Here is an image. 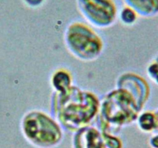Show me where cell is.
Segmentation results:
<instances>
[{
  "label": "cell",
  "mask_w": 158,
  "mask_h": 148,
  "mask_svg": "<svg viewBox=\"0 0 158 148\" xmlns=\"http://www.w3.org/2000/svg\"><path fill=\"white\" fill-rule=\"evenodd\" d=\"M128 5L141 13L151 12L157 6V0H125Z\"/></svg>",
  "instance_id": "277c9868"
},
{
  "label": "cell",
  "mask_w": 158,
  "mask_h": 148,
  "mask_svg": "<svg viewBox=\"0 0 158 148\" xmlns=\"http://www.w3.org/2000/svg\"><path fill=\"white\" fill-rule=\"evenodd\" d=\"M24 130L30 140L42 145L53 144L61 135L55 123L40 113L31 114L26 119Z\"/></svg>",
  "instance_id": "7a4b0ae2"
},
{
  "label": "cell",
  "mask_w": 158,
  "mask_h": 148,
  "mask_svg": "<svg viewBox=\"0 0 158 148\" xmlns=\"http://www.w3.org/2000/svg\"><path fill=\"white\" fill-rule=\"evenodd\" d=\"M67 41L78 55L84 58H91L98 55L100 41L98 35L86 25L74 23L67 31Z\"/></svg>",
  "instance_id": "6da1fadb"
},
{
  "label": "cell",
  "mask_w": 158,
  "mask_h": 148,
  "mask_svg": "<svg viewBox=\"0 0 158 148\" xmlns=\"http://www.w3.org/2000/svg\"><path fill=\"white\" fill-rule=\"evenodd\" d=\"M29 4L32 5V6H36V5L40 4L43 0H26Z\"/></svg>",
  "instance_id": "5b68a950"
},
{
  "label": "cell",
  "mask_w": 158,
  "mask_h": 148,
  "mask_svg": "<svg viewBox=\"0 0 158 148\" xmlns=\"http://www.w3.org/2000/svg\"><path fill=\"white\" fill-rule=\"evenodd\" d=\"M84 16L100 27L112 24L117 16V8L113 0H78Z\"/></svg>",
  "instance_id": "3957f363"
}]
</instances>
